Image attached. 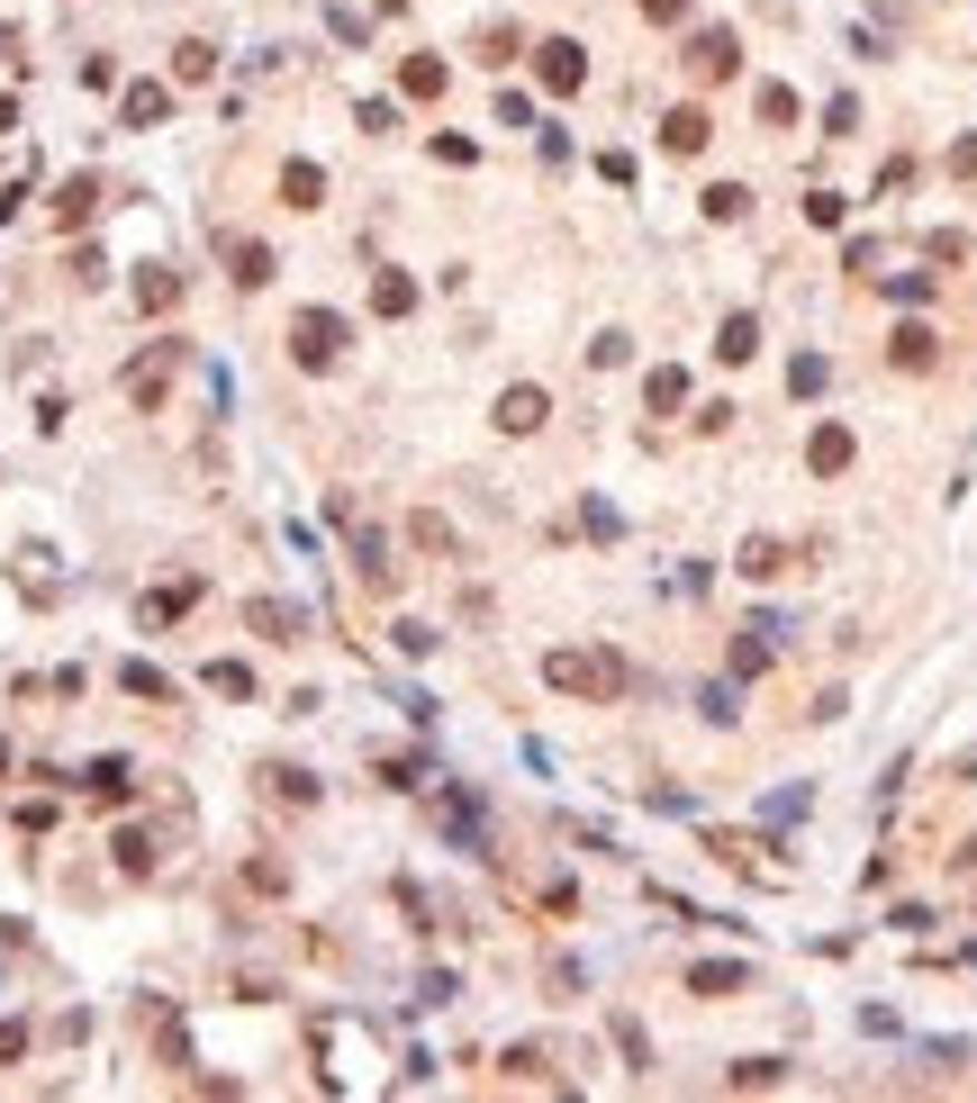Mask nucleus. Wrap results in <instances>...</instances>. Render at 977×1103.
<instances>
[{
  "label": "nucleus",
  "instance_id": "f257e3e1",
  "mask_svg": "<svg viewBox=\"0 0 977 1103\" xmlns=\"http://www.w3.org/2000/svg\"><path fill=\"white\" fill-rule=\"evenodd\" d=\"M543 687H562V697H624V660L615 652H543Z\"/></svg>",
  "mask_w": 977,
  "mask_h": 1103
},
{
  "label": "nucleus",
  "instance_id": "f03ea898",
  "mask_svg": "<svg viewBox=\"0 0 977 1103\" xmlns=\"http://www.w3.org/2000/svg\"><path fill=\"white\" fill-rule=\"evenodd\" d=\"M335 354H344V317L335 308H299L290 317V362L299 371H335Z\"/></svg>",
  "mask_w": 977,
  "mask_h": 1103
},
{
  "label": "nucleus",
  "instance_id": "7ed1b4c3",
  "mask_svg": "<svg viewBox=\"0 0 977 1103\" xmlns=\"http://www.w3.org/2000/svg\"><path fill=\"white\" fill-rule=\"evenodd\" d=\"M181 354H190L181 335H164L155 354H136V362H127V398H136V407H164V389H172V371H181Z\"/></svg>",
  "mask_w": 977,
  "mask_h": 1103
},
{
  "label": "nucleus",
  "instance_id": "20e7f679",
  "mask_svg": "<svg viewBox=\"0 0 977 1103\" xmlns=\"http://www.w3.org/2000/svg\"><path fill=\"white\" fill-rule=\"evenodd\" d=\"M534 63H543V91H552V100H571V91L589 82V54H580L571 37H552V46L534 54Z\"/></svg>",
  "mask_w": 977,
  "mask_h": 1103
},
{
  "label": "nucleus",
  "instance_id": "39448f33",
  "mask_svg": "<svg viewBox=\"0 0 977 1103\" xmlns=\"http://www.w3.org/2000/svg\"><path fill=\"white\" fill-rule=\"evenodd\" d=\"M245 625H254L263 643H299V634H308V615H299L290 597H254V606H245Z\"/></svg>",
  "mask_w": 977,
  "mask_h": 1103
},
{
  "label": "nucleus",
  "instance_id": "423d86ee",
  "mask_svg": "<svg viewBox=\"0 0 977 1103\" xmlns=\"http://www.w3.org/2000/svg\"><path fill=\"white\" fill-rule=\"evenodd\" d=\"M543 417H552V398H543V389H534V380H516V389H507V398H499V435H534V426H543Z\"/></svg>",
  "mask_w": 977,
  "mask_h": 1103
},
{
  "label": "nucleus",
  "instance_id": "0eeeda50",
  "mask_svg": "<svg viewBox=\"0 0 977 1103\" xmlns=\"http://www.w3.org/2000/svg\"><path fill=\"white\" fill-rule=\"evenodd\" d=\"M806 470H815V479H842V470H851V426H815V435H806Z\"/></svg>",
  "mask_w": 977,
  "mask_h": 1103
},
{
  "label": "nucleus",
  "instance_id": "6e6552de",
  "mask_svg": "<svg viewBox=\"0 0 977 1103\" xmlns=\"http://www.w3.org/2000/svg\"><path fill=\"white\" fill-rule=\"evenodd\" d=\"M733 63H742V54H733V37H724V28H707V37H688V73H697V82H724Z\"/></svg>",
  "mask_w": 977,
  "mask_h": 1103
},
{
  "label": "nucleus",
  "instance_id": "1a4fd4ad",
  "mask_svg": "<svg viewBox=\"0 0 977 1103\" xmlns=\"http://www.w3.org/2000/svg\"><path fill=\"white\" fill-rule=\"evenodd\" d=\"M190 606H199V579H181V588H155L146 606H136V625H146V634H164V625H181Z\"/></svg>",
  "mask_w": 977,
  "mask_h": 1103
},
{
  "label": "nucleus",
  "instance_id": "9d476101",
  "mask_svg": "<svg viewBox=\"0 0 977 1103\" xmlns=\"http://www.w3.org/2000/svg\"><path fill=\"white\" fill-rule=\"evenodd\" d=\"M118 118H127V127H164V118H172V91H164V82H127V91H118Z\"/></svg>",
  "mask_w": 977,
  "mask_h": 1103
},
{
  "label": "nucleus",
  "instance_id": "9b49d317",
  "mask_svg": "<svg viewBox=\"0 0 977 1103\" xmlns=\"http://www.w3.org/2000/svg\"><path fill=\"white\" fill-rule=\"evenodd\" d=\"M136 308H146V317L181 308V271H172V262H146V271H136Z\"/></svg>",
  "mask_w": 977,
  "mask_h": 1103
},
{
  "label": "nucleus",
  "instance_id": "f8f14e48",
  "mask_svg": "<svg viewBox=\"0 0 977 1103\" xmlns=\"http://www.w3.org/2000/svg\"><path fill=\"white\" fill-rule=\"evenodd\" d=\"M887 354H896V371H932L941 335H932V326H896V335H887Z\"/></svg>",
  "mask_w": 977,
  "mask_h": 1103
},
{
  "label": "nucleus",
  "instance_id": "ddd939ff",
  "mask_svg": "<svg viewBox=\"0 0 977 1103\" xmlns=\"http://www.w3.org/2000/svg\"><path fill=\"white\" fill-rule=\"evenodd\" d=\"M770 652H779V625H742V643H733V678H760V669H770Z\"/></svg>",
  "mask_w": 977,
  "mask_h": 1103
},
{
  "label": "nucleus",
  "instance_id": "4468645a",
  "mask_svg": "<svg viewBox=\"0 0 977 1103\" xmlns=\"http://www.w3.org/2000/svg\"><path fill=\"white\" fill-rule=\"evenodd\" d=\"M227 271H236L245 290H263V281H272V245H254V236H227Z\"/></svg>",
  "mask_w": 977,
  "mask_h": 1103
},
{
  "label": "nucleus",
  "instance_id": "2eb2a0df",
  "mask_svg": "<svg viewBox=\"0 0 977 1103\" xmlns=\"http://www.w3.org/2000/svg\"><path fill=\"white\" fill-rule=\"evenodd\" d=\"M91 209H100V181H91V172L55 190V227H91Z\"/></svg>",
  "mask_w": 977,
  "mask_h": 1103
},
{
  "label": "nucleus",
  "instance_id": "dca6fc26",
  "mask_svg": "<svg viewBox=\"0 0 977 1103\" xmlns=\"http://www.w3.org/2000/svg\"><path fill=\"white\" fill-rule=\"evenodd\" d=\"M707 136H716V127H707V109H670V118H661V146H670V155H697Z\"/></svg>",
  "mask_w": 977,
  "mask_h": 1103
},
{
  "label": "nucleus",
  "instance_id": "f3484780",
  "mask_svg": "<svg viewBox=\"0 0 977 1103\" xmlns=\"http://www.w3.org/2000/svg\"><path fill=\"white\" fill-rule=\"evenodd\" d=\"M282 199L290 209H326V172L317 163H282Z\"/></svg>",
  "mask_w": 977,
  "mask_h": 1103
},
{
  "label": "nucleus",
  "instance_id": "a211bd4d",
  "mask_svg": "<svg viewBox=\"0 0 977 1103\" xmlns=\"http://www.w3.org/2000/svg\"><path fill=\"white\" fill-rule=\"evenodd\" d=\"M643 407H652V417H670V407H688V371H679V362H661V371L643 380Z\"/></svg>",
  "mask_w": 977,
  "mask_h": 1103
},
{
  "label": "nucleus",
  "instance_id": "6ab92c4d",
  "mask_svg": "<svg viewBox=\"0 0 977 1103\" xmlns=\"http://www.w3.org/2000/svg\"><path fill=\"white\" fill-rule=\"evenodd\" d=\"M82 787H91L100 805H127V796H136V778H127V761H91V769H82Z\"/></svg>",
  "mask_w": 977,
  "mask_h": 1103
},
{
  "label": "nucleus",
  "instance_id": "aec40b11",
  "mask_svg": "<svg viewBox=\"0 0 977 1103\" xmlns=\"http://www.w3.org/2000/svg\"><path fill=\"white\" fill-rule=\"evenodd\" d=\"M760 354V317H724V335H716V362H751Z\"/></svg>",
  "mask_w": 977,
  "mask_h": 1103
},
{
  "label": "nucleus",
  "instance_id": "412c9836",
  "mask_svg": "<svg viewBox=\"0 0 977 1103\" xmlns=\"http://www.w3.org/2000/svg\"><path fill=\"white\" fill-rule=\"evenodd\" d=\"M398 91H407V100H435V91H444V63H435V54H407V63H398Z\"/></svg>",
  "mask_w": 977,
  "mask_h": 1103
},
{
  "label": "nucleus",
  "instance_id": "4be33fe9",
  "mask_svg": "<svg viewBox=\"0 0 977 1103\" xmlns=\"http://www.w3.org/2000/svg\"><path fill=\"white\" fill-rule=\"evenodd\" d=\"M444 833H453V842H480V796H471V787L444 796Z\"/></svg>",
  "mask_w": 977,
  "mask_h": 1103
},
{
  "label": "nucleus",
  "instance_id": "5701e85b",
  "mask_svg": "<svg viewBox=\"0 0 977 1103\" xmlns=\"http://www.w3.org/2000/svg\"><path fill=\"white\" fill-rule=\"evenodd\" d=\"M372 308H381V317H407V308H416V281H407V271H381V281H372Z\"/></svg>",
  "mask_w": 977,
  "mask_h": 1103
},
{
  "label": "nucleus",
  "instance_id": "b1692460",
  "mask_svg": "<svg viewBox=\"0 0 977 1103\" xmlns=\"http://www.w3.org/2000/svg\"><path fill=\"white\" fill-rule=\"evenodd\" d=\"M118 687H127V697H164V706H172V678H164L155 660H127V669H118Z\"/></svg>",
  "mask_w": 977,
  "mask_h": 1103
},
{
  "label": "nucleus",
  "instance_id": "393cba45",
  "mask_svg": "<svg viewBox=\"0 0 977 1103\" xmlns=\"http://www.w3.org/2000/svg\"><path fill=\"white\" fill-rule=\"evenodd\" d=\"M208 73H218V46H172V82H208Z\"/></svg>",
  "mask_w": 977,
  "mask_h": 1103
},
{
  "label": "nucleus",
  "instance_id": "a878e982",
  "mask_svg": "<svg viewBox=\"0 0 977 1103\" xmlns=\"http://www.w3.org/2000/svg\"><path fill=\"white\" fill-rule=\"evenodd\" d=\"M742 977H751V968H742V958H707V968H697L688 986H697V995H733Z\"/></svg>",
  "mask_w": 977,
  "mask_h": 1103
},
{
  "label": "nucleus",
  "instance_id": "bb28decb",
  "mask_svg": "<svg viewBox=\"0 0 977 1103\" xmlns=\"http://www.w3.org/2000/svg\"><path fill=\"white\" fill-rule=\"evenodd\" d=\"M823 380H832L823 354H797V362H788V389H797V398H823Z\"/></svg>",
  "mask_w": 977,
  "mask_h": 1103
},
{
  "label": "nucleus",
  "instance_id": "cd10ccee",
  "mask_svg": "<svg viewBox=\"0 0 977 1103\" xmlns=\"http://www.w3.org/2000/svg\"><path fill=\"white\" fill-rule=\"evenodd\" d=\"M199 678H208V687H218V697H254V669H245V660H208Z\"/></svg>",
  "mask_w": 977,
  "mask_h": 1103
},
{
  "label": "nucleus",
  "instance_id": "c85d7f7f",
  "mask_svg": "<svg viewBox=\"0 0 977 1103\" xmlns=\"http://www.w3.org/2000/svg\"><path fill=\"white\" fill-rule=\"evenodd\" d=\"M742 209H751V190H742V181H716V190H707V218H716V227H733Z\"/></svg>",
  "mask_w": 977,
  "mask_h": 1103
},
{
  "label": "nucleus",
  "instance_id": "c756f323",
  "mask_svg": "<svg viewBox=\"0 0 977 1103\" xmlns=\"http://www.w3.org/2000/svg\"><path fill=\"white\" fill-rule=\"evenodd\" d=\"M109 851H118V868H127V877H155V842H146V833H118Z\"/></svg>",
  "mask_w": 977,
  "mask_h": 1103
},
{
  "label": "nucleus",
  "instance_id": "7c9ffc66",
  "mask_svg": "<svg viewBox=\"0 0 977 1103\" xmlns=\"http://www.w3.org/2000/svg\"><path fill=\"white\" fill-rule=\"evenodd\" d=\"M272 778V796H282V805H317V778L308 769H263Z\"/></svg>",
  "mask_w": 977,
  "mask_h": 1103
},
{
  "label": "nucleus",
  "instance_id": "2f4dec72",
  "mask_svg": "<svg viewBox=\"0 0 977 1103\" xmlns=\"http://www.w3.org/2000/svg\"><path fill=\"white\" fill-rule=\"evenodd\" d=\"M779 562H788V552H779V543H770V534H751V543H742V579H770V570H779Z\"/></svg>",
  "mask_w": 977,
  "mask_h": 1103
},
{
  "label": "nucleus",
  "instance_id": "473e14b6",
  "mask_svg": "<svg viewBox=\"0 0 977 1103\" xmlns=\"http://www.w3.org/2000/svg\"><path fill=\"white\" fill-rule=\"evenodd\" d=\"M760 118L788 127V118H797V91H788V82H760Z\"/></svg>",
  "mask_w": 977,
  "mask_h": 1103
},
{
  "label": "nucleus",
  "instance_id": "72a5a7b5",
  "mask_svg": "<svg viewBox=\"0 0 977 1103\" xmlns=\"http://www.w3.org/2000/svg\"><path fill=\"white\" fill-rule=\"evenodd\" d=\"M760 1085H779V1059H742L733 1067V1094H760Z\"/></svg>",
  "mask_w": 977,
  "mask_h": 1103
},
{
  "label": "nucleus",
  "instance_id": "f704fd0d",
  "mask_svg": "<svg viewBox=\"0 0 977 1103\" xmlns=\"http://www.w3.org/2000/svg\"><path fill=\"white\" fill-rule=\"evenodd\" d=\"M887 299H905V308H924V299H932V271H896V281H887Z\"/></svg>",
  "mask_w": 977,
  "mask_h": 1103
},
{
  "label": "nucleus",
  "instance_id": "c9c22d12",
  "mask_svg": "<svg viewBox=\"0 0 977 1103\" xmlns=\"http://www.w3.org/2000/svg\"><path fill=\"white\" fill-rule=\"evenodd\" d=\"M580 525H589V543H615V534H624V516H615L606 498H589V516H580Z\"/></svg>",
  "mask_w": 977,
  "mask_h": 1103
},
{
  "label": "nucleus",
  "instance_id": "e433bc0d",
  "mask_svg": "<svg viewBox=\"0 0 977 1103\" xmlns=\"http://www.w3.org/2000/svg\"><path fill=\"white\" fill-rule=\"evenodd\" d=\"M407 534L426 543V552H453V525H444V516H407Z\"/></svg>",
  "mask_w": 977,
  "mask_h": 1103
},
{
  "label": "nucleus",
  "instance_id": "4c0bfd02",
  "mask_svg": "<svg viewBox=\"0 0 977 1103\" xmlns=\"http://www.w3.org/2000/svg\"><path fill=\"white\" fill-rule=\"evenodd\" d=\"M28 1059V1022H0V1067H19Z\"/></svg>",
  "mask_w": 977,
  "mask_h": 1103
},
{
  "label": "nucleus",
  "instance_id": "58836bf2",
  "mask_svg": "<svg viewBox=\"0 0 977 1103\" xmlns=\"http://www.w3.org/2000/svg\"><path fill=\"white\" fill-rule=\"evenodd\" d=\"M950 172H959V181H977V136H959V146H950Z\"/></svg>",
  "mask_w": 977,
  "mask_h": 1103
},
{
  "label": "nucleus",
  "instance_id": "ea45409f",
  "mask_svg": "<svg viewBox=\"0 0 977 1103\" xmlns=\"http://www.w3.org/2000/svg\"><path fill=\"white\" fill-rule=\"evenodd\" d=\"M643 10H652V19H688V0H643Z\"/></svg>",
  "mask_w": 977,
  "mask_h": 1103
},
{
  "label": "nucleus",
  "instance_id": "a19ab883",
  "mask_svg": "<svg viewBox=\"0 0 977 1103\" xmlns=\"http://www.w3.org/2000/svg\"><path fill=\"white\" fill-rule=\"evenodd\" d=\"M0 769H10V742H0Z\"/></svg>",
  "mask_w": 977,
  "mask_h": 1103
}]
</instances>
